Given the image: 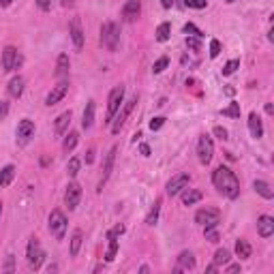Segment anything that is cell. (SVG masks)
I'll return each instance as SVG.
<instances>
[{"mask_svg": "<svg viewBox=\"0 0 274 274\" xmlns=\"http://www.w3.org/2000/svg\"><path fill=\"white\" fill-rule=\"evenodd\" d=\"M212 182L219 189V193H223L227 199H236L240 195V180H238V176L229 167L219 165L212 174Z\"/></svg>", "mask_w": 274, "mask_h": 274, "instance_id": "cell-1", "label": "cell"}, {"mask_svg": "<svg viewBox=\"0 0 274 274\" xmlns=\"http://www.w3.org/2000/svg\"><path fill=\"white\" fill-rule=\"evenodd\" d=\"M101 41L109 51H114L118 48V41H120V26L116 22H105L101 28Z\"/></svg>", "mask_w": 274, "mask_h": 274, "instance_id": "cell-2", "label": "cell"}, {"mask_svg": "<svg viewBox=\"0 0 274 274\" xmlns=\"http://www.w3.org/2000/svg\"><path fill=\"white\" fill-rule=\"evenodd\" d=\"M122 103H125V86H116V88L109 92V99H107V116H105V122L114 120V116L118 114Z\"/></svg>", "mask_w": 274, "mask_h": 274, "instance_id": "cell-3", "label": "cell"}, {"mask_svg": "<svg viewBox=\"0 0 274 274\" xmlns=\"http://www.w3.org/2000/svg\"><path fill=\"white\" fill-rule=\"evenodd\" d=\"M26 257H28V266H30L32 270H39V268H41V264H43L45 250L41 249V244H39V240H37V238H30V242H28Z\"/></svg>", "mask_w": 274, "mask_h": 274, "instance_id": "cell-4", "label": "cell"}, {"mask_svg": "<svg viewBox=\"0 0 274 274\" xmlns=\"http://www.w3.org/2000/svg\"><path fill=\"white\" fill-rule=\"evenodd\" d=\"M50 231L54 234L56 240H62L67 234V217L60 210H51L50 214Z\"/></svg>", "mask_w": 274, "mask_h": 274, "instance_id": "cell-5", "label": "cell"}, {"mask_svg": "<svg viewBox=\"0 0 274 274\" xmlns=\"http://www.w3.org/2000/svg\"><path fill=\"white\" fill-rule=\"evenodd\" d=\"M22 62H24V58H22V54L15 48H11V45L4 48V51H2V71H7V73L17 71V69L22 67Z\"/></svg>", "mask_w": 274, "mask_h": 274, "instance_id": "cell-6", "label": "cell"}, {"mask_svg": "<svg viewBox=\"0 0 274 274\" xmlns=\"http://www.w3.org/2000/svg\"><path fill=\"white\" fill-rule=\"evenodd\" d=\"M195 223L203 225V229L208 227H217L221 223V212L219 210H210V208H201L195 212Z\"/></svg>", "mask_w": 274, "mask_h": 274, "instance_id": "cell-7", "label": "cell"}, {"mask_svg": "<svg viewBox=\"0 0 274 274\" xmlns=\"http://www.w3.org/2000/svg\"><path fill=\"white\" fill-rule=\"evenodd\" d=\"M197 156H199V163L208 165L214 156V144H212V137L210 135H201L199 142H197Z\"/></svg>", "mask_w": 274, "mask_h": 274, "instance_id": "cell-8", "label": "cell"}, {"mask_svg": "<svg viewBox=\"0 0 274 274\" xmlns=\"http://www.w3.org/2000/svg\"><path fill=\"white\" fill-rule=\"evenodd\" d=\"M135 103H137V97L129 99V101L125 103V107H122V112L118 114V118H114V120H112V133H114V135H118V133H120V129H122V126H125V122H126V118H129V114L133 112V107H135Z\"/></svg>", "mask_w": 274, "mask_h": 274, "instance_id": "cell-9", "label": "cell"}, {"mask_svg": "<svg viewBox=\"0 0 274 274\" xmlns=\"http://www.w3.org/2000/svg\"><path fill=\"white\" fill-rule=\"evenodd\" d=\"M189 182H191V176L189 174H176V176H174L170 182H167V195H178V193H182V191L186 189V186H189Z\"/></svg>", "mask_w": 274, "mask_h": 274, "instance_id": "cell-10", "label": "cell"}, {"mask_svg": "<svg viewBox=\"0 0 274 274\" xmlns=\"http://www.w3.org/2000/svg\"><path fill=\"white\" fill-rule=\"evenodd\" d=\"M15 135H17V142H20L22 146L28 144V142H30V137H34V122L24 118L20 125H17V133H15Z\"/></svg>", "mask_w": 274, "mask_h": 274, "instance_id": "cell-11", "label": "cell"}, {"mask_svg": "<svg viewBox=\"0 0 274 274\" xmlns=\"http://www.w3.org/2000/svg\"><path fill=\"white\" fill-rule=\"evenodd\" d=\"M67 92H69V81H65V79H62L60 84H56L54 88H51V92H50V95L45 97V105H50V107H51V105L60 103L62 99H65V95H67Z\"/></svg>", "mask_w": 274, "mask_h": 274, "instance_id": "cell-12", "label": "cell"}, {"mask_svg": "<svg viewBox=\"0 0 274 274\" xmlns=\"http://www.w3.org/2000/svg\"><path fill=\"white\" fill-rule=\"evenodd\" d=\"M79 199H81V186L77 182H71L67 186V193H65V203L69 210H75L79 206Z\"/></svg>", "mask_w": 274, "mask_h": 274, "instance_id": "cell-13", "label": "cell"}, {"mask_svg": "<svg viewBox=\"0 0 274 274\" xmlns=\"http://www.w3.org/2000/svg\"><path fill=\"white\" fill-rule=\"evenodd\" d=\"M139 13H142V2H139V0H126V4L122 7V20L135 22Z\"/></svg>", "mask_w": 274, "mask_h": 274, "instance_id": "cell-14", "label": "cell"}, {"mask_svg": "<svg viewBox=\"0 0 274 274\" xmlns=\"http://www.w3.org/2000/svg\"><path fill=\"white\" fill-rule=\"evenodd\" d=\"M116 152H118V146H114V148L107 152V156H105V165H103V178H101V182H99V191L103 189V184L109 180V176H112L114 161H116Z\"/></svg>", "mask_w": 274, "mask_h": 274, "instance_id": "cell-15", "label": "cell"}, {"mask_svg": "<svg viewBox=\"0 0 274 274\" xmlns=\"http://www.w3.org/2000/svg\"><path fill=\"white\" fill-rule=\"evenodd\" d=\"M69 34H71V41L77 50L84 48V30H81V22L79 17H73L71 20V28H69Z\"/></svg>", "mask_w": 274, "mask_h": 274, "instance_id": "cell-16", "label": "cell"}, {"mask_svg": "<svg viewBox=\"0 0 274 274\" xmlns=\"http://www.w3.org/2000/svg\"><path fill=\"white\" fill-rule=\"evenodd\" d=\"M257 234L261 238H270L274 234V219L268 217V214H261L257 221Z\"/></svg>", "mask_w": 274, "mask_h": 274, "instance_id": "cell-17", "label": "cell"}, {"mask_svg": "<svg viewBox=\"0 0 274 274\" xmlns=\"http://www.w3.org/2000/svg\"><path fill=\"white\" fill-rule=\"evenodd\" d=\"M249 131H250V135H253L255 139L264 137V125H261V118H259L257 112L249 114Z\"/></svg>", "mask_w": 274, "mask_h": 274, "instance_id": "cell-18", "label": "cell"}, {"mask_svg": "<svg viewBox=\"0 0 274 274\" xmlns=\"http://www.w3.org/2000/svg\"><path fill=\"white\" fill-rule=\"evenodd\" d=\"M193 268H195L193 253H191V250H182V253L178 255V268H176V272H180V270H193Z\"/></svg>", "mask_w": 274, "mask_h": 274, "instance_id": "cell-19", "label": "cell"}, {"mask_svg": "<svg viewBox=\"0 0 274 274\" xmlns=\"http://www.w3.org/2000/svg\"><path fill=\"white\" fill-rule=\"evenodd\" d=\"M24 84H26L24 77H22V75H15V77L9 81V95L13 99H20L22 92H24Z\"/></svg>", "mask_w": 274, "mask_h": 274, "instance_id": "cell-20", "label": "cell"}, {"mask_svg": "<svg viewBox=\"0 0 274 274\" xmlns=\"http://www.w3.org/2000/svg\"><path fill=\"white\" fill-rule=\"evenodd\" d=\"M95 109H97L95 101H88V105H86V109H84V116H81V126H84V129H90L92 122H95Z\"/></svg>", "mask_w": 274, "mask_h": 274, "instance_id": "cell-21", "label": "cell"}, {"mask_svg": "<svg viewBox=\"0 0 274 274\" xmlns=\"http://www.w3.org/2000/svg\"><path fill=\"white\" fill-rule=\"evenodd\" d=\"M201 191H197V189H184L182 191V203L184 206H193V203L197 201H201Z\"/></svg>", "mask_w": 274, "mask_h": 274, "instance_id": "cell-22", "label": "cell"}, {"mask_svg": "<svg viewBox=\"0 0 274 274\" xmlns=\"http://www.w3.org/2000/svg\"><path fill=\"white\" fill-rule=\"evenodd\" d=\"M253 189L257 191V193L264 197V199H272L274 197V191H272V186L266 182V180H255L253 182Z\"/></svg>", "mask_w": 274, "mask_h": 274, "instance_id": "cell-23", "label": "cell"}, {"mask_svg": "<svg viewBox=\"0 0 274 274\" xmlns=\"http://www.w3.org/2000/svg\"><path fill=\"white\" fill-rule=\"evenodd\" d=\"M67 75H69V56L60 54V56H58V62H56V77L58 79H65Z\"/></svg>", "mask_w": 274, "mask_h": 274, "instance_id": "cell-24", "label": "cell"}, {"mask_svg": "<svg viewBox=\"0 0 274 274\" xmlns=\"http://www.w3.org/2000/svg\"><path fill=\"white\" fill-rule=\"evenodd\" d=\"M69 122H71V112H65V114L58 116L56 122H54V131H56V135H62V133L67 131Z\"/></svg>", "mask_w": 274, "mask_h": 274, "instance_id": "cell-25", "label": "cell"}, {"mask_svg": "<svg viewBox=\"0 0 274 274\" xmlns=\"http://www.w3.org/2000/svg\"><path fill=\"white\" fill-rule=\"evenodd\" d=\"M81 242H84V234H81V229H75L73 238H71V257H77V255H79Z\"/></svg>", "mask_w": 274, "mask_h": 274, "instance_id": "cell-26", "label": "cell"}, {"mask_svg": "<svg viewBox=\"0 0 274 274\" xmlns=\"http://www.w3.org/2000/svg\"><path fill=\"white\" fill-rule=\"evenodd\" d=\"M250 253H253V250H250V244H249L247 240H238V242H236V255H238L240 259H249Z\"/></svg>", "mask_w": 274, "mask_h": 274, "instance_id": "cell-27", "label": "cell"}, {"mask_svg": "<svg viewBox=\"0 0 274 274\" xmlns=\"http://www.w3.org/2000/svg\"><path fill=\"white\" fill-rule=\"evenodd\" d=\"M107 240H109V247H107V253H105V261H114L116 253H118V238L107 236Z\"/></svg>", "mask_w": 274, "mask_h": 274, "instance_id": "cell-28", "label": "cell"}, {"mask_svg": "<svg viewBox=\"0 0 274 274\" xmlns=\"http://www.w3.org/2000/svg\"><path fill=\"white\" fill-rule=\"evenodd\" d=\"M15 176V167L13 165H7L2 172H0V186H9L11 180Z\"/></svg>", "mask_w": 274, "mask_h": 274, "instance_id": "cell-29", "label": "cell"}, {"mask_svg": "<svg viewBox=\"0 0 274 274\" xmlns=\"http://www.w3.org/2000/svg\"><path fill=\"white\" fill-rule=\"evenodd\" d=\"M229 259H231V255H229V250H227V249H219L217 253H214V264H217V266L229 264Z\"/></svg>", "mask_w": 274, "mask_h": 274, "instance_id": "cell-30", "label": "cell"}, {"mask_svg": "<svg viewBox=\"0 0 274 274\" xmlns=\"http://www.w3.org/2000/svg\"><path fill=\"white\" fill-rule=\"evenodd\" d=\"M170 32H172V24H167V22H163V24L156 28V41H167L170 39Z\"/></svg>", "mask_w": 274, "mask_h": 274, "instance_id": "cell-31", "label": "cell"}, {"mask_svg": "<svg viewBox=\"0 0 274 274\" xmlns=\"http://www.w3.org/2000/svg\"><path fill=\"white\" fill-rule=\"evenodd\" d=\"M223 116H227V118H240V103L231 101L229 107L223 109Z\"/></svg>", "mask_w": 274, "mask_h": 274, "instance_id": "cell-32", "label": "cell"}, {"mask_svg": "<svg viewBox=\"0 0 274 274\" xmlns=\"http://www.w3.org/2000/svg\"><path fill=\"white\" fill-rule=\"evenodd\" d=\"M159 210H161V199H156L154 206H152V210H150L148 217H146V223H148V225H154L156 219H159Z\"/></svg>", "mask_w": 274, "mask_h": 274, "instance_id": "cell-33", "label": "cell"}, {"mask_svg": "<svg viewBox=\"0 0 274 274\" xmlns=\"http://www.w3.org/2000/svg\"><path fill=\"white\" fill-rule=\"evenodd\" d=\"M77 142H79V135H77L75 131H71V133L67 135V139H65V144H62V146H65V150H67V152H71V150L75 148V146H77Z\"/></svg>", "mask_w": 274, "mask_h": 274, "instance_id": "cell-34", "label": "cell"}, {"mask_svg": "<svg viewBox=\"0 0 274 274\" xmlns=\"http://www.w3.org/2000/svg\"><path fill=\"white\" fill-rule=\"evenodd\" d=\"M67 174H69L71 178H75V176L79 174V159H77V156H73V159L67 163Z\"/></svg>", "mask_w": 274, "mask_h": 274, "instance_id": "cell-35", "label": "cell"}, {"mask_svg": "<svg viewBox=\"0 0 274 274\" xmlns=\"http://www.w3.org/2000/svg\"><path fill=\"white\" fill-rule=\"evenodd\" d=\"M167 65H170V58H167V56H161L159 60L154 62L152 71H154V73H163V71H165V69H167Z\"/></svg>", "mask_w": 274, "mask_h": 274, "instance_id": "cell-36", "label": "cell"}, {"mask_svg": "<svg viewBox=\"0 0 274 274\" xmlns=\"http://www.w3.org/2000/svg\"><path fill=\"white\" fill-rule=\"evenodd\" d=\"M184 32H186V34H191V37H197V39H201V37H203V32H201L195 24H186V26H184Z\"/></svg>", "mask_w": 274, "mask_h": 274, "instance_id": "cell-37", "label": "cell"}, {"mask_svg": "<svg viewBox=\"0 0 274 274\" xmlns=\"http://www.w3.org/2000/svg\"><path fill=\"white\" fill-rule=\"evenodd\" d=\"M184 4L189 9H206L208 0H184Z\"/></svg>", "mask_w": 274, "mask_h": 274, "instance_id": "cell-38", "label": "cell"}, {"mask_svg": "<svg viewBox=\"0 0 274 274\" xmlns=\"http://www.w3.org/2000/svg\"><path fill=\"white\" fill-rule=\"evenodd\" d=\"M238 67H240V60H229V62H227V65L223 67V75H231Z\"/></svg>", "mask_w": 274, "mask_h": 274, "instance_id": "cell-39", "label": "cell"}, {"mask_svg": "<svg viewBox=\"0 0 274 274\" xmlns=\"http://www.w3.org/2000/svg\"><path fill=\"white\" fill-rule=\"evenodd\" d=\"M221 54V43L217 39H212L210 41V58H217Z\"/></svg>", "mask_w": 274, "mask_h": 274, "instance_id": "cell-40", "label": "cell"}, {"mask_svg": "<svg viewBox=\"0 0 274 274\" xmlns=\"http://www.w3.org/2000/svg\"><path fill=\"white\" fill-rule=\"evenodd\" d=\"M203 234H206V240H210V242H219V234L214 231V227H208V229H203Z\"/></svg>", "mask_w": 274, "mask_h": 274, "instance_id": "cell-41", "label": "cell"}, {"mask_svg": "<svg viewBox=\"0 0 274 274\" xmlns=\"http://www.w3.org/2000/svg\"><path fill=\"white\" fill-rule=\"evenodd\" d=\"M186 45H189V48L191 50H195V51H199V48H201V45H199V39H193V37H186Z\"/></svg>", "mask_w": 274, "mask_h": 274, "instance_id": "cell-42", "label": "cell"}, {"mask_svg": "<svg viewBox=\"0 0 274 274\" xmlns=\"http://www.w3.org/2000/svg\"><path fill=\"white\" fill-rule=\"evenodd\" d=\"M163 125H165V118H152V120H150V129H152V131H159Z\"/></svg>", "mask_w": 274, "mask_h": 274, "instance_id": "cell-43", "label": "cell"}, {"mask_svg": "<svg viewBox=\"0 0 274 274\" xmlns=\"http://www.w3.org/2000/svg\"><path fill=\"white\" fill-rule=\"evenodd\" d=\"M15 270V257L13 255H7V264H4V272H13Z\"/></svg>", "mask_w": 274, "mask_h": 274, "instance_id": "cell-44", "label": "cell"}, {"mask_svg": "<svg viewBox=\"0 0 274 274\" xmlns=\"http://www.w3.org/2000/svg\"><path fill=\"white\" fill-rule=\"evenodd\" d=\"M37 7L41 11H50L51 9V0H37Z\"/></svg>", "mask_w": 274, "mask_h": 274, "instance_id": "cell-45", "label": "cell"}, {"mask_svg": "<svg viewBox=\"0 0 274 274\" xmlns=\"http://www.w3.org/2000/svg\"><path fill=\"white\" fill-rule=\"evenodd\" d=\"M214 135H217L219 139H223V142H225V139H227V131L223 129V126H214Z\"/></svg>", "mask_w": 274, "mask_h": 274, "instance_id": "cell-46", "label": "cell"}, {"mask_svg": "<svg viewBox=\"0 0 274 274\" xmlns=\"http://www.w3.org/2000/svg\"><path fill=\"white\" fill-rule=\"evenodd\" d=\"M7 114H9V105L7 103H0V120H2Z\"/></svg>", "mask_w": 274, "mask_h": 274, "instance_id": "cell-47", "label": "cell"}, {"mask_svg": "<svg viewBox=\"0 0 274 274\" xmlns=\"http://www.w3.org/2000/svg\"><path fill=\"white\" fill-rule=\"evenodd\" d=\"M236 272H240V264H231V266H227V274H236Z\"/></svg>", "mask_w": 274, "mask_h": 274, "instance_id": "cell-48", "label": "cell"}, {"mask_svg": "<svg viewBox=\"0 0 274 274\" xmlns=\"http://www.w3.org/2000/svg\"><path fill=\"white\" fill-rule=\"evenodd\" d=\"M139 152H142L144 156H150V146L148 144H142V146H139Z\"/></svg>", "mask_w": 274, "mask_h": 274, "instance_id": "cell-49", "label": "cell"}, {"mask_svg": "<svg viewBox=\"0 0 274 274\" xmlns=\"http://www.w3.org/2000/svg\"><path fill=\"white\" fill-rule=\"evenodd\" d=\"M174 2H176V0H161V4H163L165 9H172V4H174Z\"/></svg>", "mask_w": 274, "mask_h": 274, "instance_id": "cell-50", "label": "cell"}, {"mask_svg": "<svg viewBox=\"0 0 274 274\" xmlns=\"http://www.w3.org/2000/svg\"><path fill=\"white\" fill-rule=\"evenodd\" d=\"M217 268H219L217 264H210V266L206 268V272H210V274H214V272H217Z\"/></svg>", "mask_w": 274, "mask_h": 274, "instance_id": "cell-51", "label": "cell"}, {"mask_svg": "<svg viewBox=\"0 0 274 274\" xmlns=\"http://www.w3.org/2000/svg\"><path fill=\"white\" fill-rule=\"evenodd\" d=\"M11 2H13V0H0V7H9Z\"/></svg>", "mask_w": 274, "mask_h": 274, "instance_id": "cell-52", "label": "cell"}, {"mask_svg": "<svg viewBox=\"0 0 274 274\" xmlns=\"http://www.w3.org/2000/svg\"><path fill=\"white\" fill-rule=\"evenodd\" d=\"M73 2V0H62V4H71Z\"/></svg>", "mask_w": 274, "mask_h": 274, "instance_id": "cell-53", "label": "cell"}, {"mask_svg": "<svg viewBox=\"0 0 274 274\" xmlns=\"http://www.w3.org/2000/svg\"><path fill=\"white\" fill-rule=\"evenodd\" d=\"M0 214H2V203H0Z\"/></svg>", "mask_w": 274, "mask_h": 274, "instance_id": "cell-54", "label": "cell"}, {"mask_svg": "<svg viewBox=\"0 0 274 274\" xmlns=\"http://www.w3.org/2000/svg\"><path fill=\"white\" fill-rule=\"evenodd\" d=\"M225 2H234V0H225Z\"/></svg>", "mask_w": 274, "mask_h": 274, "instance_id": "cell-55", "label": "cell"}]
</instances>
